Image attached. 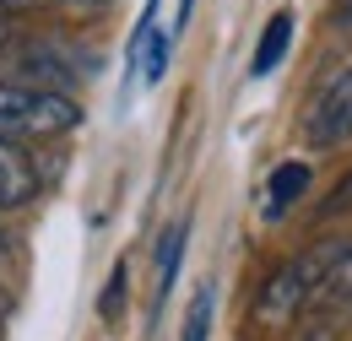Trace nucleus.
Wrapping results in <instances>:
<instances>
[{"label":"nucleus","mask_w":352,"mask_h":341,"mask_svg":"<svg viewBox=\"0 0 352 341\" xmlns=\"http://www.w3.org/2000/svg\"><path fill=\"white\" fill-rule=\"evenodd\" d=\"M287 43H293V11H276V16L265 22L261 43H255V60H250V76H271V71L282 65V54H287Z\"/></svg>","instance_id":"6"},{"label":"nucleus","mask_w":352,"mask_h":341,"mask_svg":"<svg viewBox=\"0 0 352 341\" xmlns=\"http://www.w3.org/2000/svg\"><path fill=\"white\" fill-rule=\"evenodd\" d=\"M342 201H352V179L342 184V190H336V201H331V206H342Z\"/></svg>","instance_id":"16"},{"label":"nucleus","mask_w":352,"mask_h":341,"mask_svg":"<svg viewBox=\"0 0 352 341\" xmlns=\"http://www.w3.org/2000/svg\"><path fill=\"white\" fill-rule=\"evenodd\" d=\"M304 190H309V163H282V168L265 179V212L282 217L287 206H298Z\"/></svg>","instance_id":"7"},{"label":"nucleus","mask_w":352,"mask_h":341,"mask_svg":"<svg viewBox=\"0 0 352 341\" xmlns=\"http://www.w3.org/2000/svg\"><path fill=\"white\" fill-rule=\"evenodd\" d=\"M125 265H114V276H109V287H103V298H98V314L103 320H120V309H125Z\"/></svg>","instance_id":"11"},{"label":"nucleus","mask_w":352,"mask_h":341,"mask_svg":"<svg viewBox=\"0 0 352 341\" xmlns=\"http://www.w3.org/2000/svg\"><path fill=\"white\" fill-rule=\"evenodd\" d=\"M87 65H92V60L76 49V43H54V38H44V43H28V49H22V71L44 76L49 92H60L54 82H65V76H82Z\"/></svg>","instance_id":"4"},{"label":"nucleus","mask_w":352,"mask_h":341,"mask_svg":"<svg viewBox=\"0 0 352 341\" xmlns=\"http://www.w3.org/2000/svg\"><path fill=\"white\" fill-rule=\"evenodd\" d=\"M342 22H352V0H342Z\"/></svg>","instance_id":"17"},{"label":"nucleus","mask_w":352,"mask_h":341,"mask_svg":"<svg viewBox=\"0 0 352 341\" xmlns=\"http://www.w3.org/2000/svg\"><path fill=\"white\" fill-rule=\"evenodd\" d=\"M33 195H38V168H33V157H28L22 146L0 141V212L28 206Z\"/></svg>","instance_id":"5"},{"label":"nucleus","mask_w":352,"mask_h":341,"mask_svg":"<svg viewBox=\"0 0 352 341\" xmlns=\"http://www.w3.org/2000/svg\"><path fill=\"white\" fill-rule=\"evenodd\" d=\"M82 125V103L33 82H0V141H49Z\"/></svg>","instance_id":"2"},{"label":"nucleus","mask_w":352,"mask_h":341,"mask_svg":"<svg viewBox=\"0 0 352 341\" xmlns=\"http://www.w3.org/2000/svg\"><path fill=\"white\" fill-rule=\"evenodd\" d=\"M190 11H195V0H179V16H174V28H184V22H190Z\"/></svg>","instance_id":"15"},{"label":"nucleus","mask_w":352,"mask_h":341,"mask_svg":"<svg viewBox=\"0 0 352 341\" xmlns=\"http://www.w3.org/2000/svg\"><path fill=\"white\" fill-rule=\"evenodd\" d=\"M304 135L314 146H342V141H352V65L342 76H331V87L314 98V109H309V120H304Z\"/></svg>","instance_id":"3"},{"label":"nucleus","mask_w":352,"mask_h":341,"mask_svg":"<svg viewBox=\"0 0 352 341\" xmlns=\"http://www.w3.org/2000/svg\"><path fill=\"white\" fill-rule=\"evenodd\" d=\"M314 309H325L331 320H347V314H352V244H347V255H342L336 276L325 282V293H320V303H314Z\"/></svg>","instance_id":"9"},{"label":"nucleus","mask_w":352,"mask_h":341,"mask_svg":"<svg viewBox=\"0 0 352 341\" xmlns=\"http://www.w3.org/2000/svg\"><path fill=\"white\" fill-rule=\"evenodd\" d=\"M22 43V33H16V22H0V54H11Z\"/></svg>","instance_id":"13"},{"label":"nucleus","mask_w":352,"mask_h":341,"mask_svg":"<svg viewBox=\"0 0 352 341\" xmlns=\"http://www.w3.org/2000/svg\"><path fill=\"white\" fill-rule=\"evenodd\" d=\"M38 6H54V0H0V22H11L22 11H38Z\"/></svg>","instance_id":"12"},{"label":"nucleus","mask_w":352,"mask_h":341,"mask_svg":"<svg viewBox=\"0 0 352 341\" xmlns=\"http://www.w3.org/2000/svg\"><path fill=\"white\" fill-rule=\"evenodd\" d=\"M152 16H157V0H146V11H141V28H135V33H152V28H157Z\"/></svg>","instance_id":"14"},{"label":"nucleus","mask_w":352,"mask_h":341,"mask_svg":"<svg viewBox=\"0 0 352 341\" xmlns=\"http://www.w3.org/2000/svg\"><path fill=\"white\" fill-rule=\"evenodd\" d=\"M212 309H217L212 287H201V293H195V303H190V314H184V331H179V341H206V336H212Z\"/></svg>","instance_id":"10"},{"label":"nucleus","mask_w":352,"mask_h":341,"mask_svg":"<svg viewBox=\"0 0 352 341\" xmlns=\"http://www.w3.org/2000/svg\"><path fill=\"white\" fill-rule=\"evenodd\" d=\"M347 244L352 239H331V244H314V250H304L298 260H287L261 293V320L265 325H287V320H298L304 309H314L320 293H325V282L336 276V265L347 255Z\"/></svg>","instance_id":"1"},{"label":"nucleus","mask_w":352,"mask_h":341,"mask_svg":"<svg viewBox=\"0 0 352 341\" xmlns=\"http://www.w3.org/2000/svg\"><path fill=\"white\" fill-rule=\"evenodd\" d=\"M184 239H190V217H174V222L163 228V239H157V298L174 287L179 260H184Z\"/></svg>","instance_id":"8"}]
</instances>
